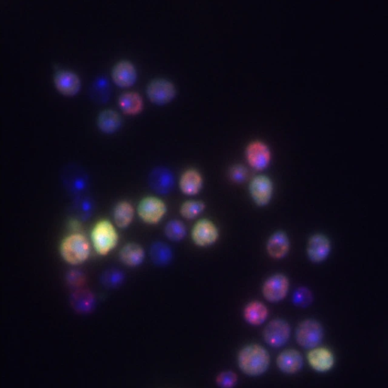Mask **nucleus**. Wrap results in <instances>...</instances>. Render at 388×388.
Instances as JSON below:
<instances>
[{
    "label": "nucleus",
    "mask_w": 388,
    "mask_h": 388,
    "mask_svg": "<svg viewBox=\"0 0 388 388\" xmlns=\"http://www.w3.org/2000/svg\"><path fill=\"white\" fill-rule=\"evenodd\" d=\"M119 236L117 229L107 219H102L92 228L90 243L96 253L107 257L117 248Z\"/></svg>",
    "instance_id": "obj_3"
},
{
    "label": "nucleus",
    "mask_w": 388,
    "mask_h": 388,
    "mask_svg": "<svg viewBox=\"0 0 388 388\" xmlns=\"http://www.w3.org/2000/svg\"><path fill=\"white\" fill-rule=\"evenodd\" d=\"M206 209V203L200 199L189 198L180 206V213L187 221H196L201 218Z\"/></svg>",
    "instance_id": "obj_24"
},
{
    "label": "nucleus",
    "mask_w": 388,
    "mask_h": 388,
    "mask_svg": "<svg viewBox=\"0 0 388 388\" xmlns=\"http://www.w3.org/2000/svg\"><path fill=\"white\" fill-rule=\"evenodd\" d=\"M148 182L152 190L159 195L171 193L175 184L174 175L165 167H155L151 172Z\"/></svg>",
    "instance_id": "obj_16"
},
{
    "label": "nucleus",
    "mask_w": 388,
    "mask_h": 388,
    "mask_svg": "<svg viewBox=\"0 0 388 388\" xmlns=\"http://www.w3.org/2000/svg\"><path fill=\"white\" fill-rule=\"evenodd\" d=\"M66 173L67 184L73 192L81 193L86 190L87 177L85 174L74 167H71Z\"/></svg>",
    "instance_id": "obj_30"
},
{
    "label": "nucleus",
    "mask_w": 388,
    "mask_h": 388,
    "mask_svg": "<svg viewBox=\"0 0 388 388\" xmlns=\"http://www.w3.org/2000/svg\"><path fill=\"white\" fill-rule=\"evenodd\" d=\"M228 175L229 180L235 184H243L250 180L247 167L241 163L230 165Z\"/></svg>",
    "instance_id": "obj_31"
},
{
    "label": "nucleus",
    "mask_w": 388,
    "mask_h": 388,
    "mask_svg": "<svg viewBox=\"0 0 388 388\" xmlns=\"http://www.w3.org/2000/svg\"><path fill=\"white\" fill-rule=\"evenodd\" d=\"M290 280L283 272H276L268 276L261 287V295L270 303L284 301L289 295Z\"/></svg>",
    "instance_id": "obj_6"
},
{
    "label": "nucleus",
    "mask_w": 388,
    "mask_h": 388,
    "mask_svg": "<svg viewBox=\"0 0 388 388\" xmlns=\"http://www.w3.org/2000/svg\"><path fill=\"white\" fill-rule=\"evenodd\" d=\"M276 364L281 372L286 375H295L302 369L304 360L298 351L288 349L278 355Z\"/></svg>",
    "instance_id": "obj_18"
},
{
    "label": "nucleus",
    "mask_w": 388,
    "mask_h": 388,
    "mask_svg": "<svg viewBox=\"0 0 388 388\" xmlns=\"http://www.w3.org/2000/svg\"><path fill=\"white\" fill-rule=\"evenodd\" d=\"M124 279L125 275L121 269L112 268L103 272L101 283L105 288L115 289L122 286Z\"/></svg>",
    "instance_id": "obj_29"
},
{
    "label": "nucleus",
    "mask_w": 388,
    "mask_h": 388,
    "mask_svg": "<svg viewBox=\"0 0 388 388\" xmlns=\"http://www.w3.org/2000/svg\"><path fill=\"white\" fill-rule=\"evenodd\" d=\"M190 237L196 247L208 249L218 244L221 238V230L213 219L200 218L194 223Z\"/></svg>",
    "instance_id": "obj_4"
},
{
    "label": "nucleus",
    "mask_w": 388,
    "mask_h": 388,
    "mask_svg": "<svg viewBox=\"0 0 388 388\" xmlns=\"http://www.w3.org/2000/svg\"><path fill=\"white\" fill-rule=\"evenodd\" d=\"M269 317V310L266 304L258 300H250L247 302L243 310L245 321L251 327H258L263 326Z\"/></svg>",
    "instance_id": "obj_17"
},
{
    "label": "nucleus",
    "mask_w": 388,
    "mask_h": 388,
    "mask_svg": "<svg viewBox=\"0 0 388 388\" xmlns=\"http://www.w3.org/2000/svg\"><path fill=\"white\" fill-rule=\"evenodd\" d=\"M164 233L166 238L172 242H181L187 235V225L180 219H172L166 223Z\"/></svg>",
    "instance_id": "obj_28"
},
{
    "label": "nucleus",
    "mask_w": 388,
    "mask_h": 388,
    "mask_svg": "<svg viewBox=\"0 0 388 388\" xmlns=\"http://www.w3.org/2000/svg\"><path fill=\"white\" fill-rule=\"evenodd\" d=\"M73 309L79 313L88 314L96 307V298L93 293L85 288L73 290L70 297Z\"/></svg>",
    "instance_id": "obj_20"
},
{
    "label": "nucleus",
    "mask_w": 388,
    "mask_h": 388,
    "mask_svg": "<svg viewBox=\"0 0 388 388\" xmlns=\"http://www.w3.org/2000/svg\"><path fill=\"white\" fill-rule=\"evenodd\" d=\"M245 157L251 169L261 172L267 170L271 165L272 153L267 143L261 140H254L247 145Z\"/></svg>",
    "instance_id": "obj_9"
},
{
    "label": "nucleus",
    "mask_w": 388,
    "mask_h": 388,
    "mask_svg": "<svg viewBox=\"0 0 388 388\" xmlns=\"http://www.w3.org/2000/svg\"><path fill=\"white\" fill-rule=\"evenodd\" d=\"M121 123L120 115L112 110H105L99 114L98 124L103 132L112 133L117 131Z\"/></svg>",
    "instance_id": "obj_27"
},
{
    "label": "nucleus",
    "mask_w": 388,
    "mask_h": 388,
    "mask_svg": "<svg viewBox=\"0 0 388 388\" xmlns=\"http://www.w3.org/2000/svg\"><path fill=\"white\" fill-rule=\"evenodd\" d=\"M57 88L65 95L71 96L77 93L81 87V81L75 72L60 70L54 77Z\"/></svg>",
    "instance_id": "obj_19"
},
{
    "label": "nucleus",
    "mask_w": 388,
    "mask_h": 388,
    "mask_svg": "<svg viewBox=\"0 0 388 388\" xmlns=\"http://www.w3.org/2000/svg\"><path fill=\"white\" fill-rule=\"evenodd\" d=\"M271 356L263 346L250 343L241 348L237 355L239 369L249 377L264 375L269 369Z\"/></svg>",
    "instance_id": "obj_1"
},
{
    "label": "nucleus",
    "mask_w": 388,
    "mask_h": 388,
    "mask_svg": "<svg viewBox=\"0 0 388 388\" xmlns=\"http://www.w3.org/2000/svg\"><path fill=\"white\" fill-rule=\"evenodd\" d=\"M291 334L290 324L283 319L271 320L264 329V339L271 348H280L288 343Z\"/></svg>",
    "instance_id": "obj_10"
},
{
    "label": "nucleus",
    "mask_w": 388,
    "mask_h": 388,
    "mask_svg": "<svg viewBox=\"0 0 388 388\" xmlns=\"http://www.w3.org/2000/svg\"><path fill=\"white\" fill-rule=\"evenodd\" d=\"M149 99L156 104H165L176 95L175 83L169 79L159 78L152 80L146 88Z\"/></svg>",
    "instance_id": "obj_15"
},
{
    "label": "nucleus",
    "mask_w": 388,
    "mask_h": 388,
    "mask_svg": "<svg viewBox=\"0 0 388 388\" xmlns=\"http://www.w3.org/2000/svg\"><path fill=\"white\" fill-rule=\"evenodd\" d=\"M307 360L314 372L327 374L334 368L336 364V356L331 349L320 345L309 350Z\"/></svg>",
    "instance_id": "obj_11"
},
{
    "label": "nucleus",
    "mask_w": 388,
    "mask_h": 388,
    "mask_svg": "<svg viewBox=\"0 0 388 388\" xmlns=\"http://www.w3.org/2000/svg\"><path fill=\"white\" fill-rule=\"evenodd\" d=\"M290 249V237L285 230H275L266 240V251L272 259L276 261L285 259L289 255Z\"/></svg>",
    "instance_id": "obj_13"
},
{
    "label": "nucleus",
    "mask_w": 388,
    "mask_h": 388,
    "mask_svg": "<svg viewBox=\"0 0 388 388\" xmlns=\"http://www.w3.org/2000/svg\"><path fill=\"white\" fill-rule=\"evenodd\" d=\"M135 211L128 201H121L114 206L113 217L115 225L119 228H129L134 221Z\"/></svg>",
    "instance_id": "obj_25"
},
{
    "label": "nucleus",
    "mask_w": 388,
    "mask_h": 388,
    "mask_svg": "<svg viewBox=\"0 0 388 388\" xmlns=\"http://www.w3.org/2000/svg\"><path fill=\"white\" fill-rule=\"evenodd\" d=\"M324 335L321 322L317 319H307L299 323L295 337L300 347L309 351L321 345Z\"/></svg>",
    "instance_id": "obj_7"
},
{
    "label": "nucleus",
    "mask_w": 388,
    "mask_h": 388,
    "mask_svg": "<svg viewBox=\"0 0 388 388\" xmlns=\"http://www.w3.org/2000/svg\"><path fill=\"white\" fill-rule=\"evenodd\" d=\"M204 184L202 172L194 167L184 170L178 180L181 192L189 198H195L200 194L204 190Z\"/></svg>",
    "instance_id": "obj_14"
},
{
    "label": "nucleus",
    "mask_w": 388,
    "mask_h": 388,
    "mask_svg": "<svg viewBox=\"0 0 388 388\" xmlns=\"http://www.w3.org/2000/svg\"><path fill=\"white\" fill-rule=\"evenodd\" d=\"M238 382L237 374L232 371H224L216 377V384L220 388H235Z\"/></svg>",
    "instance_id": "obj_33"
},
{
    "label": "nucleus",
    "mask_w": 388,
    "mask_h": 388,
    "mask_svg": "<svg viewBox=\"0 0 388 388\" xmlns=\"http://www.w3.org/2000/svg\"><path fill=\"white\" fill-rule=\"evenodd\" d=\"M66 281L71 289L76 290L83 288V286L86 285V278L82 271L78 269H72L68 272Z\"/></svg>",
    "instance_id": "obj_34"
},
{
    "label": "nucleus",
    "mask_w": 388,
    "mask_h": 388,
    "mask_svg": "<svg viewBox=\"0 0 388 388\" xmlns=\"http://www.w3.org/2000/svg\"><path fill=\"white\" fill-rule=\"evenodd\" d=\"M94 91H96L98 96H100V98L103 99L107 97L108 94V83L106 80H102V78L98 80L95 85V88Z\"/></svg>",
    "instance_id": "obj_35"
},
{
    "label": "nucleus",
    "mask_w": 388,
    "mask_h": 388,
    "mask_svg": "<svg viewBox=\"0 0 388 388\" xmlns=\"http://www.w3.org/2000/svg\"><path fill=\"white\" fill-rule=\"evenodd\" d=\"M121 109L127 114H135L143 109V100L138 93L125 92L119 99Z\"/></svg>",
    "instance_id": "obj_26"
},
{
    "label": "nucleus",
    "mask_w": 388,
    "mask_h": 388,
    "mask_svg": "<svg viewBox=\"0 0 388 388\" xmlns=\"http://www.w3.org/2000/svg\"><path fill=\"white\" fill-rule=\"evenodd\" d=\"M331 249V241L327 235L314 233L307 240L306 254L311 263L320 264L329 258Z\"/></svg>",
    "instance_id": "obj_12"
},
{
    "label": "nucleus",
    "mask_w": 388,
    "mask_h": 388,
    "mask_svg": "<svg viewBox=\"0 0 388 388\" xmlns=\"http://www.w3.org/2000/svg\"><path fill=\"white\" fill-rule=\"evenodd\" d=\"M313 300V295L310 288L304 286L299 287L293 291L292 302L293 305L300 308H307Z\"/></svg>",
    "instance_id": "obj_32"
},
{
    "label": "nucleus",
    "mask_w": 388,
    "mask_h": 388,
    "mask_svg": "<svg viewBox=\"0 0 388 388\" xmlns=\"http://www.w3.org/2000/svg\"><path fill=\"white\" fill-rule=\"evenodd\" d=\"M142 221L149 225H159L167 213V206L161 197L148 196L142 199L137 208Z\"/></svg>",
    "instance_id": "obj_8"
},
{
    "label": "nucleus",
    "mask_w": 388,
    "mask_h": 388,
    "mask_svg": "<svg viewBox=\"0 0 388 388\" xmlns=\"http://www.w3.org/2000/svg\"><path fill=\"white\" fill-rule=\"evenodd\" d=\"M150 254L153 264L159 267L169 266L174 258L172 247L162 241H156L151 245Z\"/></svg>",
    "instance_id": "obj_23"
},
{
    "label": "nucleus",
    "mask_w": 388,
    "mask_h": 388,
    "mask_svg": "<svg viewBox=\"0 0 388 388\" xmlns=\"http://www.w3.org/2000/svg\"><path fill=\"white\" fill-rule=\"evenodd\" d=\"M146 252L140 245L130 243L124 245L119 252L123 264L131 268L139 267L144 263Z\"/></svg>",
    "instance_id": "obj_22"
},
{
    "label": "nucleus",
    "mask_w": 388,
    "mask_h": 388,
    "mask_svg": "<svg viewBox=\"0 0 388 388\" xmlns=\"http://www.w3.org/2000/svg\"><path fill=\"white\" fill-rule=\"evenodd\" d=\"M275 193V183L267 175L257 174L252 177L248 182L250 200L259 208L269 206L274 201Z\"/></svg>",
    "instance_id": "obj_5"
},
{
    "label": "nucleus",
    "mask_w": 388,
    "mask_h": 388,
    "mask_svg": "<svg viewBox=\"0 0 388 388\" xmlns=\"http://www.w3.org/2000/svg\"><path fill=\"white\" fill-rule=\"evenodd\" d=\"M112 76L117 85L121 87H129L133 85L137 78V71L131 61L122 60L114 65Z\"/></svg>",
    "instance_id": "obj_21"
},
{
    "label": "nucleus",
    "mask_w": 388,
    "mask_h": 388,
    "mask_svg": "<svg viewBox=\"0 0 388 388\" xmlns=\"http://www.w3.org/2000/svg\"><path fill=\"white\" fill-rule=\"evenodd\" d=\"M91 243L86 235L73 233L61 240L60 255L66 263L71 266L85 264L91 254Z\"/></svg>",
    "instance_id": "obj_2"
}]
</instances>
